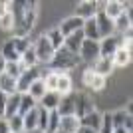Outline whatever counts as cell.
Listing matches in <instances>:
<instances>
[{"mask_svg":"<svg viewBox=\"0 0 133 133\" xmlns=\"http://www.w3.org/2000/svg\"><path fill=\"white\" fill-rule=\"evenodd\" d=\"M79 56L74 54V52L66 50L64 46H62L60 50L54 54V58H52V62L48 64L50 66V72H66V70H72V68H76L79 64Z\"/></svg>","mask_w":133,"mask_h":133,"instance_id":"obj_1","label":"cell"},{"mask_svg":"<svg viewBox=\"0 0 133 133\" xmlns=\"http://www.w3.org/2000/svg\"><path fill=\"white\" fill-rule=\"evenodd\" d=\"M32 48H34V54H36L38 64H50L52 58H54V54H56V50L52 48V44H50V40H48L46 34H42V36L34 42Z\"/></svg>","mask_w":133,"mask_h":133,"instance_id":"obj_2","label":"cell"},{"mask_svg":"<svg viewBox=\"0 0 133 133\" xmlns=\"http://www.w3.org/2000/svg\"><path fill=\"white\" fill-rule=\"evenodd\" d=\"M91 111H95V103L89 97V94H85V91L74 94V115L78 119H82V117H85Z\"/></svg>","mask_w":133,"mask_h":133,"instance_id":"obj_3","label":"cell"},{"mask_svg":"<svg viewBox=\"0 0 133 133\" xmlns=\"http://www.w3.org/2000/svg\"><path fill=\"white\" fill-rule=\"evenodd\" d=\"M78 56H79V60H82V62L94 64V62L99 58V42H95V40H83Z\"/></svg>","mask_w":133,"mask_h":133,"instance_id":"obj_4","label":"cell"},{"mask_svg":"<svg viewBox=\"0 0 133 133\" xmlns=\"http://www.w3.org/2000/svg\"><path fill=\"white\" fill-rule=\"evenodd\" d=\"M82 82H83V85L88 89H91V91H101V89L105 88V78L99 76V74H95L91 68H88V70L83 72Z\"/></svg>","mask_w":133,"mask_h":133,"instance_id":"obj_5","label":"cell"},{"mask_svg":"<svg viewBox=\"0 0 133 133\" xmlns=\"http://www.w3.org/2000/svg\"><path fill=\"white\" fill-rule=\"evenodd\" d=\"M95 24H97V34H99V40L103 38H109V36H113V20L111 18H107L105 14H103V10H97V14H95Z\"/></svg>","mask_w":133,"mask_h":133,"instance_id":"obj_6","label":"cell"},{"mask_svg":"<svg viewBox=\"0 0 133 133\" xmlns=\"http://www.w3.org/2000/svg\"><path fill=\"white\" fill-rule=\"evenodd\" d=\"M97 10H99V4L95 0H82L76 6V14L74 16H78L79 20H89V18H94L97 14Z\"/></svg>","mask_w":133,"mask_h":133,"instance_id":"obj_7","label":"cell"},{"mask_svg":"<svg viewBox=\"0 0 133 133\" xmlns=\"http://www.w3.org/2000/svg\"><path fill=\"white\" fill-rule=\"evenodd\" d=\"M34 79H38L36 68H32V70H24V72L20 74V78L16 79V91H18V94H28V89H30V85L34 83Z\"/></svg>","mask_w":133,"mask_h":133,"instance_id":"obj_8","label":"cell"},{"mask_svg":"<svg viewBox=\"0 0 133 133\" xmlns=\"http://www.w3.org/2000/svg\"><path fill=\"white\" fill-rule=\"evenodd\" d=\"M82 26H83V20H79L78 16H70V18H66V20H62V24L58 26V30H60V34L64 38H68L70 34L82 30Z\"/></svg>","mask_w":133,"mask_h":133,"instance_id":"obj_9","label":"cell"},{"mask_svg":"<svg viewBox=\"0 0 133 133\" xmlns=\"http://www.w3.org/2000/svg\"><path fill=\"white\" fill-rule=\"evenodd\" d=\"M117 48H119V40L115 38V36H109V38H103L99 40V56L101 58H113V54L117 52Z\"/></svg>","mask_w":133,"mask_h":133,"instance_id":"obj_10","label":"cell"},{"mask_svg":"<svg viewBox=\"0 0 133 133\" xmlns=\"http://www.w3.org/2000/svg\"><path fill=\"white\" fill-rule=\"evenodd\" d=\"M83 40H85V38H83V32H82V30H78V32L70 34L68 38H64V48L70 50V52H74V54H78L79 48H82Z\"/></svg>","mask_w":133,"mask_h":133,"instance_id":"obj_11","label":"cell"},{"mask_svg":"<svg viewBox=\"0 0 133 133\" xmlns=\"http://www.w3.org/2000/svg\"><path fill=\"white\" fill-rule=\"evenodd\" d=\"M56 111H58L60 117L74 115V91L68 94V95H62V99H60V103H58V107H56Z\"/></svg>","mask_w":133,"mask_h":133,"instance_id":"obj_12","label":"cell"},{"mask_svg":"<svg viewBox=\"0 0 133 133\" xmlns=\"http://www.w3.org/2000/svg\"><path fill=\"white\" fill-rule=\"evenodd\" d=\"M79 127V119L76 115H68V117H60V125L56 133H76Z\"/></svg>","mask_w":133,"mask_h":133,"instance_id":"obj_13","label":"cell"},{"mask_svg":"<svg viewBox=\"0 0 133 133\" xmlns=\"http://www.w3.org/2000/svg\"><path fill=\"white\" fill-rule=\"evenodd\" d=\"M56 91L60 95H68L74 91V83H72V78L70 74L66 72H58V85H56Z\"/></svg>","mask_w":133,"mask_h":133,"instance_id":"obj_14","label":"cell"},{"mask_svg":"<svg viewBox=\"0 0 133 133\" xmlns=\"http://www.w3.org/2000/svg\"><path fill=\"white\" fill-rule=\"evenodd\" d=\"M91 70H94L95 74L103 76V78H107V76H109L115 68H113V62H111L109 58H101V56H99V58L94 62V68H91Z\"/></svg>","mask_w":133,"mask_h":133,"instance_id":"obj_15","label":"cell"},{"mask_svg":"<svg viewBox=\"0 0 133 133\" xmlns=\"http://www.w3.org/2000/svg\"><path fill=\"white\" fill-rule=\"evenodd\" d=\"M60 99H62V95L58 94V91H46V95L38 103H40V107H44L46 111H54L56 107H58V103H60Z\"/></svg>","mask_w":133,"mask_h":133,"instance_id":"obj_16","label":"cell"},{"mask_svg":"<svg viewBox=\"0 0 133 133\" xmlns=\"http://www.w3.org/2000/svg\"><path fill=\"white\" fill-rule=\"evenodd\" d=\"M20 94H12L6 97V109H4V119H10L12 115H16L20 109Z\"/></svg>","mask_w":133,"mask_h":133,"instance_id":"obj_17","label":"cell"},{"mask_svg":"<svg viewBox=\"0 0 133 133\" xmlns=\"http://www.w3.org/2000/svg\"><path fill=\"white\" fill-rule=\"evenodd\" d=\"M82 32H83V38H85V40H95V42H99V34H97L95 16H94V18H89V20H83Z\"/></svg>","mask_w":133,"mask_h":133,"instance_id":"obj_18","label":"cell"},{"mask_svg":"<svg viewBox=\"0 0 133 133\" xmlns=\"http://www.w3.org/2000/svg\"><path fill=\"white\" fill-rule=\"evenodd\" d=\"M101 10H103V14H105L107 18H111V20H115L117 16H121L123 12H125L119 0H109V2H105Z\"/></svg>","mask_w":133,"mask_h":133,"instance_id":"obj_19","label":"cell"},{"mask_svg":"<svg viewBox=\"0 0 133 133\" xmlns=\"http://www.w3.org/2000/svg\"><path fill=\"white\" fill-rule=\"evenodd\" d=\"M99 123H101V113L97 109L91 111V113H88L85 117H82L79 119V125H83V127H89V129H99Z\"/></svg>","mask_w":133,"mask_h":133,"instance_id":"obj_20","label":"cell"},{"mask_svg":"<svg viewBox=\"0 0 133 133\" xmlns=\"http://www.w3.org/2000/svg\"><path fill=\"white\" fill-rule=\"evenodd\" d=\"M0 91L6 95H12V94H18L16 91V79L10 78V76H6L4 72L0 74Z\"/></svg>","mask_w":133,"mask_h":133,"instance_id":"obj_21","label":"cell"},{"mask_svg":"<svg viewBox=\"0 0 133 133\" xmlns=\"http://www.w3.org/2000/svg\"><path fill=\"white\" fill-rule=\"evenodd\" d=\"M22 119H24V133L38 129V105L34 109H30L26 115H22Z\"/></svg>","mask_w":133,"mask_h":133,"instance_id":"obj_22","label":"cell"},{"mask_svg":"<svg viewBox=\"0 0 133 133\" xmlns=\"http://www.w3.org/2000/svg\"><path fill=\"white\" fill-rule=\"evenodd\" d=\"M111 62H113V68H125V66L131 64V54L125 52L123 48H117V52L113 54Z\"/></svg>","mask_w":133,"mask_h":133,"instance_id":"obj_23","label":"cell"},{"mask_svg":"<svg viewBox=\"0 0 133 133\" xmlns=\"http://www.w3.org/2000/svg\"><path fill=\"white\" fill-rule=\"evenodd\" d=\"M0 56H2V60H4V62H20V54L14 50L12 40H8V42L2 46V52H0Z\"/></svg>","mask_w":133,"mask_h":133,"instance_id":"obj_24","label":"cell"},{"mask_svg":"<svg viewBox=\"0 0 133 133\" xmlns=\"http://www.w3.org/2000/svg\"><path fill=\"white\" fill-rule=\"evenodd\" d=\"M28 95L30 97H34L36 101H40L42 97L46 95V85H44V79H34V83L30 85V89H28Z\"/></svg>","mask_w":133,"mask_h":133,"instance_id":"obj_25","label":"cell"},{"mask_svg":"<svg viewBox=\"0 0 133 133\" xmlns=\"http://www.w3.org/2000/svg\"><path fill=\"white\" fill-rule=\"evenodd\" d=\"M127 28H131V14H129V12H123L121 16H117L115 20H113V30L123 34Z\"/></svg>","mask_w":133,"mask_h":133,"instance_id":"obj_26","label":"cell"},{"mask_svg":"<svg viewBox=\"0 0 133 133\" xmlns=\"http://www.w3.org/2000/svg\"><path fill=\"white\" fill-rule=\"evenodd\" d=\"M22 97H20V109H18V115H26L30 109H34V107L38 105V101L34 99V97H30L28 94H20Z\"/></svg>","mask_w":133,"mask_h":133,"instance_id":"obj_27","label":"cell"},{"mask_svg":"<svg viewBox=\"0 0 133 133\" xmlns=\"http://www.w3.org/2000/svg\"><path fill=\"white\" fill-rule=\"evenodd\" d=\"M10 40H12V44H14V50H16L20 56H22L26 50H30V48H32V42H30V38H28V36H22V38L12 36Z\"/></svg>","mask_w":133,"mask_h":133,"instance_id":"obj_28","label":"cell"},{"mask_svg":"<svg viewBox=\"0 0 133 133\" xmlns=\"http://www.w3.org/2000/svg\"><path fill=\"white\" fill-rule=\"evenodd\" d=\"M22 66H20V62H6L4 64V74L6 76H10V78L18 79L20 78V74H22Z\"/></svg>","mask_w":133,"mask_h":133,"instance_id":"obj_29","label":"cell"},{"mask_svg":"<svg viewBox=\"0 0 133 133\" xmlns=\"http://www.w3.org/2000/svg\"><path fill=\"white\" fill-rule=\"evenodd\" d=\"M48 36V40H50V44H52V48H54L56 52L60 50L62 46H64V36L60 34V30L58 28H54V30H50V32L46 34Z\"/></svg>","mask_w":133,"mask_h":133,"instance_id":"obj_30","label":"cell"},{"mask_svg":"<svg viewBox=\"0 0 133 133\" xmlns=\"http://www.w3.org/2000/svg\"><path fill=\"white\" fill-rule=\"evenodd\" d=\"M8 121V127H10V133H24V119L22 115H12L10 119H6Z\"/></svg>","mask_w":133,"mask_h":133,"instance_id":"obj_31","label":"cell"},{"mask_svg":"<svg viewBox=\"0 0 133 133\" xmlns=\"http://www.w3.org/2000/svg\"><path fill=\"white\" fill-rule=\"evenodd\" d=\"M97 133H113V121H111V113H101V123Z\"/></svg>","mask_w":133,"mask_h":133,"instance_id":"obj_32","label":"cell"},{"mask_svg":"<svg viewBox=\"0 0 133 133\" xmlns=\"http://www.w3.org/2000/svg\"><path fill=\"white\" fill-rule=\"evenodd\" d=\"M48 117H50V111H46L44 107L38 105V131L48 129Z\"/></svg>","mask_w":133,"mask_h":133,"instance_id":"obj_33","label":"cell"},{"mask_svg":"<svg viewBox=\"0 0 133 133\" xmlns=\"http://www.w3.org/2000/svg\"><path fill=\"white\" fill-rule=\"evenodd\" d=\"M58 125H60V115H58V111H50V117H48V129L46 133H56L58 131Z\"/></svg>","mask_w":133,"mask_h":133,"instance_id":"obj_34","label":"cell"},{"mask_svg":"<svg viewBox=\"0 0 133 133\" xmlns=\"http://www.w3.org/2000/svg\"><path fill=\"white\" fill-rule=\"evenodd\" d=\"M44 85H46V91H56V85H58V72H48V76L44 78Z\"/></svg>","mask_w":133,"mask_h":133,"instance_id":"obj_35","label":"cell"},{"mask_svg":"<svg viewBox=\"0 0 133 133\" xmlns=\"http://www.w3.org/2000/svg\"><path fill=\"white\" fill-rule=\"evenodd\" d=\"M125 119H127V113H125L123 109L115 111V113H111V121H113V129H115V127H123Z\"/></svg>","mask_w":133,"mask_h":133,"instance_id":"obj_36","label":"cell"},{"mask_svg":"<svg viewBox=\"0 0 133 133\" xmlns=\"http://www.w3.org/2000/svg\"><path fill=\"white\" fill-rule=\"evenodd\" d=\"M0 28H2L4 32H12V30H14V18H12L10 12L0 18Z\"/></svg>","mask_w":133,"mask_h":133,"instance_id":"obj_37","label":"cell"},{"mask_svg":"<svg viewBox=\"0 0 133 133\" xmlns=\"http://www.w3.org/2000/svg\"><path fill=\"white\" fill-rule=\"evenodd\" d=\"M6 97H8V95L0 91V117H4V109H6Z\"/></svg>","mask_w":133,"mask_h":133,"instance_id":"obj_38","label":"cell"},{"mask_svg":"<svg viewBox=\"0 0 133 133\" xmlns=\"http://www.w3.org/2000/svg\"><path fill=\"white\" fill-rule=\"evenodd\" d=\"M0 133H10V127H8V121L4 117H0Z\"/></svg>","mask_w":133,"mask_h":133,"instance_id":"obj_39","label":"cell"},{"mask_svg":"<svg viewBox=\"0 0 133 133\" xmlns=\"http://www.w3.org/2000/svg\"><path fill=\"white\" fill-rule=\"evenodd\" d=\"M76 133H97V131H95V129H89V127H83V125H79Z\"/></svg>","mask_w":133,"mask_h":133,"instance_id":"obj_40","label":"cell"},{"mask_svg":"<svg viewBox=\"0 0 133 133\" xmlns=\"http://www.w3.org/2000/svg\"><path fill=\"white\" fill-rule=\"evenodd\" d=\"M4 14H8V8H6V2H4V0H0V18L4 16Z\"/></svg>","mask_w":133,"mask_h":133,"instance_id":"obj_41","label":"cell"},{"mask_svg":"<svg viewBox=\"0 0 133 133\" xmlns=\"http://www.w3.org/2000/svg\"><path fill=\"white\" fill-rule=\"evenodd\" d=\"M113 133H129V131H125L123 127H115V129H113Z\"/></svg>","mask_w":133,"mask_h":133,"instance_id":"obj_42","label":"cell"},{"mask_svg":"<svg viewBox=\"0 0 133 133\" xmlns=\"http://www.w3.org/2000/svg\"><path fill=\"white\" fill-rule=\"evenodd\" d=\"M4 64H6V62H4V60H2V56H0V74L4 72Z\"/></svg>","mask_w":133,"mask_h":133,"instance_id":"obj_43","label":"cell"},{"mask_svg":"<svg viewBox=\"0 0 133 133\" xmlns=\"http://www.w3.org/2000/svg\"><path fill=\"white\" fill-rule=\"evenodd\" d=\"M26 133H46V131H38V129H34V131H26Z\"/></svg>","mask_w":133,"mask_h":133,"instance_id":"obj_44","label":"cell"}]
</instances>
